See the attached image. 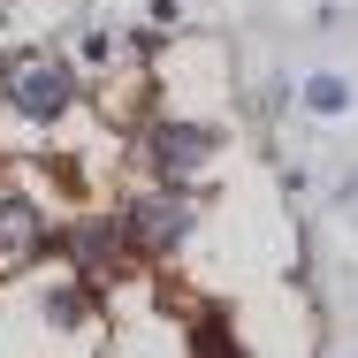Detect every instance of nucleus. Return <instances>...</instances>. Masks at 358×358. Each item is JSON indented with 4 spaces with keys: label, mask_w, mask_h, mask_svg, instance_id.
I'll return each instance as SVG.
<instances>
[{
    "label": "nucleus",
    "mask_w": 358,
    "mask_h": 358,
    "mask_svg": "<svg viewBox=\"0 0 358 358\" xmlns=\"http://www.w3.org/2000/svg\"><path fill=\"white\" fill-rule=\"evenodd\" d=\"M305 107H313V115H343V107H351V84H343V76H313V84H305Z\"/></svg>",
    "instance_id": "obj_7"
},
{
    "label": "nucleus",
    "mask_w": 358,
    "mask_h": 358,
    "mask_svg": "<svg viewBox=\"0 0 358 358\" xmlns=\"http://www.w3.org/2000/svg\"><path fill=\"white\" fill-rule=\"evenodd\" d=\"M191 221H199V206L176 191V183H160V191H138L130 206H122V236H130V252H176L183 236H191Z\"/></svg>",
    "instance_id": "obj_2"
},
{
    "label": "nucleus",
    "mask_w": 358,
    "mask_h": 358,
    "mask_svg": "<svg viewBox=\"0 0 358 358\" xmlns=\"http://www.w3.org/2000/svg\"><path fill=\"white\" fill-rule=\"evenodd\" d=\"M46 244H54L46 214H38L23 191H0V275H8V267H23V259H38Z\"/></svg>",
    "instance_id": "obj_4"
},
{
    "label": "nucleus",
    "mask_w": 358,
    "mask_h": 358,
    "mask_svg": "<svg viewBox=\"0 0 358 358\" xmlns=\"http://www.w3.org/2000/svg\"><path fill=\"white\" fill-rule=\"evenodd\" d=\"M46 320H54V328H76V320H84V297H76V289L46 297Z\"/></svg>",
    "instance_id": "obj_8"
},
{
    "label": "nucleus",
    "mask_w": 358,
    "mask_h": 358,
    "mask_svg": "<svg viewBox=\"0 0 358 358\" xmlns=\"http://www.w3.org/2000/svg\"><path fill=\"white\" fill-rule=\"evenodd\" d=\"M191 343H199V358H244V343L229 336V320H221V313H206V320L191 328Z\"/></svg>",
    "instance_id": "obj_6"
},
{
    "label": "nucleus",
    "mask_w": 358,
    "mask_h": 358,
    "mask_svg": "<svg viewBox=\"0 0 358 358\" xmlns=\"http://www.w3.org/2000/svg\"><path fill=\"white\" fill-rule=\"evenodd\" d=\"M62 252H69L84 275H122L130 267V236L115 221H76V229H62Z\"/></svg>",
    "instance_id": "obj_5"
},
{
    "label": "nucleus",
    "mask_w": 358,
    "mask_h": 358,
    "mask_svg": "<svg viewBox=\"0 0 358 358\" xmlns=\"http://www.w3.org/2000/svg\"><path fill=\"white\" fill-rule=\"evenodd\" d=\"M214 130L206 122H176V115H160L152 130H145V168L160 176V183H191V176H206V160H214Z\"/></svg>",
    "instance_id": "obj_3"
},
{
    "label": "nucleus",
    "mask_w": 358,
    "mask_h": 358,
    "mask_svg": "<svg viewBox=\"0 0 358 358\" xmlns=\"http://www.w3.org/2000/svg\"><path fill=\"white\" fill-rule=\"evenodd\" d=\"M0 92L23 122H62L76 107V69L54 46H23V54H0Z\"/></svg>",
    "instance_id": "obj_1"
}]
</instances>
